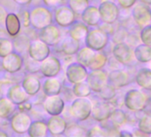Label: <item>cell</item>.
<instances>
[{
    "label": "cell",
    "mask_w": 151,
    "mask_h": 137,
    "mask_svg": "<svg viewBox=\"0 0 151 137\" xmlns=\"http://www.w3.org/2000/svg\"><path fill=\"white\" fill-rule=\"evenodd\" d=\"M93 107L92 101L87 97H77L69 107V114L76 120L85 121L91 117Z\"/></svg>",
    "instance_id": "1"
},
{
    "label": "cell",
    "mask_w": 151,
    "mask_h": 137,
    "mask_svg": "<svg viewBox=\"0 0 151 137\" xmlns=\"http://www.w3.org/2000/svg\"><path fill=\"white\" fill-rule=\"evenodd\" d=\"M149 97L141 90L131 89L126 92L124 99L125 107L132 112L143 111Z\"/></svg>",
    "instance_id": "2"
},
{
    "label": "cell",
    "mask_w": 151,
    "mask_h": 137,
    "mask_svg": "<svg viewBox=\"0 0 151 137\" xmlns=\"http://www.w3.org/2000/svg\"><path fill=\"white\" fill-rule=\"evenodd\" d=\"M52 23V12L45 6H37L30 12V24L37 30H41Z\"/></svg>",
    "instance_id": "3"
},
{
    "label": "cell",
    "mask_w": 151,
    "mask_h": 137,
    "mask_svg": "<svg viewBox=\"0 0 151 137\" xmlns=\"http://www.w3.org/2000/svg\"><path fill=\"white\" fill-rule=\"evenodd\" d=\"M109 42V35L101 28L90 30L86 38L85 39L86 45L93 49L96 52L103 50Z\"/></svg>",
    "instance_id": "4"
},
{
    "label": "cell",
    "mask_w": 151,
    "mask_h": 137,
    "mask_svg": "<svg viewBox=\"0 0 151 137\" xmlns=\"http://www.w3.org/2000/svg\"><path fill=\"white\" fill-rule=\"evenodd\" d=\"M65 74H66L67 80L70 84L74 85L86 81L89 72L86 66L77 61V62H72L68 65Z\"/></svg>",
    "instance_id": "5"
},
{
    "label": "cell",
    "mask_w": 151,
    "mask_h": 137,
    "mask_svg": "<svg viewBox=\"0 0 151 137\" xmlns=\"http://www.w3.org/2000/svg\"><path fill=\"white\" fill-rule=\"evenodd\" d=\"M76 14L69 6H60L54 10V21L60 27L68 28L76 22Z\"/></svg>",
    "instance_id": "6"
},
{
    "label": "cell",
    "mask_w": 151,
    "mask_h": 137,
    "mask_svg": "<svg viewBox=\"0 0 151 137\" xmlns=\"http://www.w3.org/2000/svg\"><path fill=\"white\" fill-rule=\"evenodd\" d=\"M86 82L92 91L100 93L109 84V75L102 70H94L89 72Z\"/></svg>",
    "instance_id": "7"
},
{
    "label": "cell",
    "mask_w": 151,
    "mask_h": 137,
    "mask_svg": "<svg viewBox=\"0 0 151 137\" xmlns=\"http://www.w3.org/2000/svg\"><path fill=\"white\" fill-rule=\"evenodd\" d=\"M132 19L137 26L143 28L151 24V8L145 4L136 5L132 11Z\"/></svg>",
    "instance_id": "8"
},
{
    "label": "cell",
    "mask_w": 151,
    "mask_h": 137,
    "mask_svg": "<svg viewBox=\"0 0 151 137\" xmlns=\"http://www.w3.org/2000/svg\"><path fill=\"white\" fill-rule=\"evenodd\" d=\"M115 109V105L110 101L102 100V102H96L93 104L91 117L96 121L103 122L109 119V117Z\"/></svg>",
    "instance_id": "9"
},
{
    "label": "cell",
    "mask_w": 151,
    "mask_h": 137,
    "mask_svg": "<svg viewBox=\"0 0 151 137\" xmlns=\"http://www.w3.org/2000/svg\"><path fill=\"white\" fill-rule=\"evenodd\" d=\"M101 17V22L107 23H115L120 14L118 6L113 1H102L98 6Z\"/></svg>",
    "instance_id": "10"
},
{
    "label": "cell",
    "mask_w": 151,
    "mask_h": 137,
    "mask_svg": "<svg viewBox=\"0 0 151 137\" xmlns=\"http://www.w3.org/2000/svg\"><path fill=\"white\" fill-rule=\"evenodd\" d=\"M113 57L122 65H129L134 58L132 48L125 42L116 44L112 49Z\"/></svg>",
    "instance_id": "11"
},
{
    "label": "cell",
    "mask_w": 151,
    "mask_h": 137,
    "mask_svg": "<svg viewBox=\"0 0 151 137\" xmlns=\"http://www.w3.org/2000/svg\"><path fill=\"white\" fill-rule=\"evenodd\" d=\"M50 45H48L45 42L39 39H35L30 43L29 48V55L37 61H43L45 59H46L51 53Z\"/></svg>",
    "instance_id": "12"
},
{
    "label": "cell",
    "mask_w": 151,
    "mask_h": 137,
    "mask_svg": "<svg viewBox=\"0 0 151 137\" xmlns=\"http://www.w3.org/2000/svg\"><path fill=\"white\" fill-rule=\"evenodd\" d=\"M61 70L60 61L55 56H48L40 63V72L45 78H52L59 75Z\"/></svg>",
    "instance_id": "13"
},
{
    "label": "cell",
    "mask_w": 151,
    "mask_h": 137,
    "mask_svg": "<svg viewBox=\"0 0 151 137\" xmlns=\"http://www.w3.org/2000/svg\"><path fill=\"white\" fill-rule=\"evenodd\" d=\"M39 38L50 46L57 45L61 40L60 30L58 28V26L51 24L40 30Z\"/></svg>",
    "instance_id": "14"
},
{
    "label": "cell",
    "mask_w": 151,
    "mask_h": 137,
    "mask_svg": "<svg viewBox=\"0 0 151 137\" xmlns=\"http://www.w3.org/2000/svg\"><path fill=\"white\" fill-rule=\"evenodd\" d=\"M65 102L59 94L47 96L44 102V109L45 112L50 116L60 115L63 112Z\"/></svg>",
    "instance_id": "15"
},
{
    "label": "cell",
    "mask_w": 151,
    "mask_h": 137,
    "mask_svg": "<svg viewBox=\"0 0 151 137\" xmlns=\"http://www.w3.org/2000/svg\"><path fill=\"white\" fill-rule=\"evenodd\" d=\"M32 119L27 113L20 112L12 118L11 127L17 133H24L29 131Z\"/></svg>",
    "instance_id": "16"
},
{
    "label": "cell",
    "mask_w": 151,
    "mask_h": 137,
    "mask_svg": "<svg viewBox=\"0 0 151 137\" xmlns=\"http://www.w3.org/2000/svg\"><path fill=\"white\" fill-rule=\"evenodd\" d=\"M2 66L6 71L9 73H16L23 66V59L19 53L13 52L3 58Z\"/></svg>",
    "instance_id": "17"
},
{
    "label": "cell",
    "mask_w": 151,
    "mask_h": 137,
    "mask_svg": "<svg viewBox=\"0 0 151 137\" xmlns=\"http://www.w3.org/2000/svg\"><path fill=\"white\" fill-rule=\"evenodd\" d=\"M109 83L115 87L116 89L122 88L129 85L130 75L124 70L116 68L109 74Z\"/></svg>",
    "instance_id": "18"
},
{
    "label": "cell",
    "mask_w": 151,
    "mask_h": 137,
    "mask_svg": "<svg viewBox=\"0 0 151 137\" xmlns=\"http://www.w3.org/2000/svg\"><path fill=\"white\" fill-rule=\"evenodd\" d=\"M82 21L90 27L99 26L101 22L99 7L94 6H89L81 14Z\"/></svg>",
    "instance_id": "19"
},
{
    "label": "cell",
    "mask_w": 151,
    "mask_h": 137,
    "mask_svg": "<svg viewBox=\"0 0 151 137\" xmlns=\"http://www.w3.org/2000/svg\"><path fill=\"white\" fill-rule=\"evenodd\" d=\"M47 126L51 134L61 135V134H64L66 128L68 126V124L64 118L60 117V115H57V116H52L48 119Z\"/></svg>",
    "instance_id": "20"
},
{
    "label": "cell",
    "mask_w": 151,
    "mask_h": 137,
    "mask_svg": "<svg viewBox=\"0 0 151 137\" xmlns=\"http://www.w3.org/2000/svg\"><path fill=\"white\" fill-rule=\"evenodd\" d=\"M6 95L15 105L18 106L27 102L29 96L25 91V89L23 88V87L20 85H15L11 87Z\"/></svg>",
    "instance_id": "21"
},
{
    "label": "cell",
    "mask_w": 151,
    "mask_h": 137,
    "mask_svg": "<svg viewBox=\"0 0 151 137\" xmlns=\"http://www.w3.org/2000/svg\"><path fill=\"white\" fill-rule=\"evenodd\" d=\"M59 45H60V51L63 53L65 55H74L81 48L80 41L74 39L70 36L61 39L60 42L59 43Z\"/></svg>",
    "instance_id": "22"
},
{
    "label": "cell",
    "mask_w": 151,
    "mask_h": 137,
    "mask_svg": "<svg viewBox=\"0 0 151 137\" xmlns=\"http://www.w3.org/2000/svg\"><path fill=\"white\" fill-rule=\"evenodd\" d=\"M89 26L86 25L84 22H74L68 30V35L78 41L85 40L89 33Z\"/></svg>",
    "instance_id": "23"
},
{
    "label": "cell",
    "mask_w": 151,
    "mask_h": 137,
    "mask_svg": "<svg viewBox=\"0 0 151 137\" xmlns=\"http://www.w3.org/2000/svg\"><path fill=\"white\" fill-rule=\"evenodd\" d=\"M135 82L144 90H151V70L149 68H141L137 71Z\"/></svg>",
    "instance_id": "24"
},
{
    "label": "cell",
    "mask_w": 151,
    "mask_h": 137,
    "mask_svg": "<svg viewBox=\"0 0 151 137\" xmlns=\"http://www.w3.org/2000/svg\"><path fill=\"white\" fill-rule=\"evenodd\" d=\"M43 92L46 96L57 95L61 92V83L55 77L47 78L43 84Z\"/></svg>",
    "instance_id": "25"
},
{
    "label": "cell",
    "mask_w": 151,
    "mask_h": 137,
    "mask_svg": "<svg viewBox=\"0 0 151 137\" xmlns=\"http://www.w3.org/2000/svg\"><path fill=\"white\" fill-rule=\"evenodd\" d=\"M22 86L29 96L36 95L41 89V82L34 75L26 76L22 81Z\"/></svg>",
    "instance_id": "26"
},
{
    "label": "cell",
    "mask_w": 151,
    "mask_h": 137,
    "mask_svg": "<svg viewBox=\"0 0 151 137\" xmlns=\"http://www.w3.org/2000/svg\"><path fill=\"white\" fill-rule=\"evenodd\" d=\"M95 54H96V51H94L93 49L86 45V46L80 48L78 50V52L76 53V60H77L78 62L81 63L82 65H84L87 68L90 66Z\"/></svg>",
    "instance_id": "27"
},
{
    "label": "cell",
    "mask_w": 151,
    "mask_h": 137,
    "mask_svg": "<svg viewBox=\"0 0 151 137\" xmlns=\"http://www.w3.org/2000/svg\"><path fill=\"white\" fill-rule=\"evenodd\" d=\"M134 58L140 63H147L151 61V46L139 44L133 49Z\"/></svg>",
    "instance_id": "28"
},
{
    "label": "cell",
    "mask_w": 151,
    "mask_h": 137,
    "mask_svg": "<svg viewBox=\"0 0 151 137\" xmlns=\"http://www.w3.org/2000/svg\"><path fill=\"white\" fill-rule=\"evenodd\" d=\"M21 20L15 14H8L6 21V30L7 33L12 36H17L21 30Z\"/></svg>",
    "instance_id": "29"
},
{
    "label": "cell",
    "mask_w": 151,
    "mask_h": 137,
    "mask_svg": "<svg viewBox=\"0 0 151 137\" xmlns=\"http://www.w3.org/2000/svg\"><path fill=\"white\" fill-rule=\"evenodd\" d=\"M48 132L47 123L42 120H37L31 123L28 133L31 137H44L47 135Z\"/></svg>",
    "instance_id": "30"
},
{
    "label": "cell",
    "mask_w": 151,
    "mask_h": 137,
    "mask_svg": "<svg viewBox=\"0 0 151 137\" xmlns=\"http://www.w3.org/2000/svg\"><path fill=\"white\" fill-rule=\"evenodd\" d=\"M15 104L8 98H1L0 99V118H9L12 117L15 110Z\"/></svg>",
    "instance_id": "31"
},
{
    "label": "cell",
    "mask_w": 151,
    "mask_h": 137,
    "mask_svg": "<svg viewBox=\"0 0 151 137\" xmlns=\"http://www.w3.org/2000/svg\"><path fill=\"white\" fill-rule=\"evenodd\" d=\"M109 121L116 128L118 129L127 122V115L123 110L115 109L109 117Z\"/></svg>",
    "instance_id": "32"
},
{
    "label": "cell",
    "mask_w": 151,
    "mask_h": 137,
    "mask_svg": "<svg viewBox=\"0 0 151 137\" xmlns=\"http://www.w3.org/2000/svg\"><path fill=\"white\" fill-rule=\"evenodd\" d=\"M72 92L73 94L77 97H88L92 94V89L87 84V82H80L74 84L72 87Z\"/></svg>",
    "instance_id": "33"
},
{
    "label": "cell",
    "mask_w": 151,
    "mask_h": 137,
    "mask_svg": "<svg viewBox=\"0 0 151 137\" xmlns=\"http://www.w3.org/2000/svg\"><path fill=\"white\" fill-rule=\"evenodd\" d=\"M30 43L31 42H30L29 37L22 34V35L16 37V38L14 41V49L17 53H22L29 51Z\"/></svg>",
    "instance_id": "34"
},
{
    "label": "cell",
    "mask_w": 151,
    "mask_h": 137,
    "mask_svg": "<svg viewBox=\"0 0 151 137\" xmlns=\"http://www.w3.org/2000/svg\"><path fill=\"white\" fill-rule=\"evenodd\" d=\"M108 61H109V59H108L107 54L99 51L98 53H96L93 61L91 62V64L88 68H91V71L102 70V68L106 66Z\"/></svg>",
    "instance_id": "35"
},
{
    "label": "cell",
    "mask_w": 151,
    "mask_h": 137,
    "mask_svg": "<svg viewBox=\"0 0 151 137\" xmlns=\"http://www.w3.org/2000/svg\"><path fill=\"white\" fill-rule=\"evenodd\" d=\"M86 129L78 124H71L68 125L66 128L64 134L68 137H79V136H86Z\"/></svg>",
    "instance_id": "36"
},
{
    "label": "cell",
    "mask_w": 151,
    "mask_h": 137,
    "mask_svg": "<svg viewBox=\"0 0 151 137\" xmlns=\"http://www.w3.org/2000/svg\"><path fill=\"white\" fill-rule=\"evenodd\" d=\"M89 0H68L69 7L77 14H82L89 6Z\"/></svg>",
    "instance_id": "37"
},
{
    "label": "cell",
    "mask_w": 151,
    "mask_h": 137,
    "mask_svg": "<svg viewBox=\"0 0 151 137\" xmlns=\"http://www.w3.org/2000/svg\"><path fill=\"white\" fill-rule=\"evenodd\" d=\"M138 129L146 135H151V116L145 115L138 121Z\"/></svg>",
    "instance_id": "38"
},
{
    "label": "cell",
    "mask_w": 151,
    "mask_h": 137,
    "mask_svg": "<svg viewBox=\"0 0 151 137\" xmlns=\"http://www.w3.org/2000/svg\"><path fill=\"white\" fill-rule=\"evenodd\" d=\"M14 46L11 40L6 37H0V57L4 58L9 53H13Z\"/></svg>",
    "instance_id": "39"
},
{
    "label": "cell",
    "mask_w": 151,
    "mask_h": 137,
    "mask_svg": "<svg viewBox=\"0 0 151 137\" xmlns=\"http://www.w3.org/2000/svg\"><path fill=\"white\" fill-rule=\"evenodd\" d=\"M99 94H100V97H101V100H104V101H112L113 99H115V97L116 95V88L109 83L99 93Z\"/></svg>",
    "instance_id": "40"
},
{
    "label": "cell",
    "mask_w": 151,
    "mask_h": 137,
    "mask_svg": "<svg viewBox=\"0 0 151 137\" xmlns=\"http://www.w3.org/2000/svg\"><path fill=\"white\" fill-rule=\"evenodd\" d=\"M128 35H129L128 30L126 28L123 27V26H119L116 30V31L114 32V34L112 35V41L115 44L125 42Z\"/></svg>",
    "instance_id": "41"
},
{
    "label": "cell",
    "mask_w": 151,
    "mask_h": 137,
    "mask_svg": "<svg viewBox=\"0 0 151 137\" xmlns=\"http://www.w3.org/2000/svg\"><path fill=\"white\" fill-rule=\"evenodd\" d=\"M40 61H37L34 59H32L30 56L25 61V68L26 71L29 73H37L40 71Z\"/></svg>",
    "instance_id": "42"
},
{
    "label": "cell",
    "mask_w": 151,
    "mask_h": 137,
    "mask_svg": "<svg viewBox=\"0 0 151 137\" xmlns=\"http://www.w3.org/2000/svg\"><path fill=\"white\" fill-rule=\"evenodd\" d=\"M139 37L141 43L151 46V24L141 28Z\"/></svg>",
    "instance_id": "43"
},
{
    "label": "cell",
    "mask_w": 151,
    "mask_h": 137,
    "mask_svg": "<svg viewBox=\"0 0 151 137\" xmlns=\"http://www.w3.org/2000/svg\"><path fill=\"white\" fill-rule=\"evenodd\" d=\"M108 134L109 133L108 132H106V129L100 125H93L88 130L86 133V135L90 137H104Z\"/></svg>",
    "instance_id": "44"
},
{
    "label": "cell",
    "mask_w": 151,
    "mask_h": 137,
    "mask_svg": "<svg viewBox=\"0 0 151 137\" xmlns=\"http://www.w3.org/2000/svg\"><path fill=\"white\" fill-rule=\"evenodd\" d=\"M139 42H141L140 37L139 38V37L136 34H130V33H129L126 40H125V43L127 45H129L132 48V47L135 48L138 45H139Z\"/></svg>",
    "instance_id": "45"
},
{
    "label": "cell",
    "mask_w": 151,
    "mask_h": 137,
    "mask_svg": "<svg viewBox=\"0 0 151 137\" xmlns=\"http://www.w3.org/2000/svg\"><path fill=\"white\" fill-rule=\"evenodd\" d=\"M7 14H8L6 13L5 8L2 6H0V30H5Z\"/></svg>",
    "instance_id": "46"
},
{
    "label": "cell",
    "mask_w": 151,
    "mask_h": 137,
    "mask_svg": "<svg viewBox=\"0 0 151 137\" xmlns=\"http://www.w3.org/2000/svg\"><path fill=\"white\" fill-rule=\"evenodd\" d=\"M119 6L124 9H129L135 6L137 0H116Z\"/></svg>",
    "instance_id": "47"
},
{
    "label": "cell",
    "mask_w": 151,
    "mask_h": 137,
    "mask_svg": "<svg viewBox=\"0 0 151 137\" xmlns=\"http://www.w3.org/2000/svg\"><path fill=\"white\" fill-rule=\"evenodd\" d=\"M99 28L103 30L109 35H113L114 32L116 31V30L117 29V28L116 29L114 28V23H107V22H103L102 24H101Z\"/></svg>",
    "instance_id": "48"
},
{
    "label": "cell",
    "mask_w": 151,
    "mask_h": 137,
    "mask_svg": "<svg viewBox=\"0 0 151 137\" xmlns=\"http://www.w3.org/2000/svg\"><path fill=\"white\" fill-rule=\"evenodd\" d=\"M63 0H43L44 4L48 8H56L60 6H61Z\"/></svg>",
    "instance_id": "49"
},
{
    "label": "cell",
    "mask_w": 151,
    "mask_h": 137,
    "mask_svg": "<svg viewBox=\"0 0 151 137\" xmlns=\"http://www.w3.org/2000/svg\"><path fill=\"white\" fill-rule=\"evenodd\" d=\"M21 22L22 23V25L24 27H29L30 24V13L27 12V11H24L22 15H21Z\"/></svg>",
    "instance_id": "50"
},
{
    "label": "cell",
    "mask_w": 151,
    "mask_h": 137,
    "mask_svg": "<svg viewBox=\"0 0 151 137\" xmlns=\"http://www.w3.org/2000/svg\"><path fill=\"white\" fill-rule=\"evenodd\" d=\"M143 112L145 113V115H148V116H151V98L148 99V102L143 110Z\"/></svg>",
    "instance_id": "51"
},
{
    "label": "cell",
    "mask_w": 151,
    "mask_h": 137,
    "mask_svg": "<svg viewBox=\"0 0 151 137\" xmlns=\"http://www.w3.org/2000/svg\"><path fill=\"white\" fill-rule=\"evenodd\" d=\"M14 1L18 4V5H21V6H26V5H29L32 0H14Z\"/></svg>",
    "instance_id": "52"
},
{
    "label": "cell",
    "mask_w": 151,
    "mask_h": 137,
    "mask_svg": "<svg viewBox=\"0 0 151 137\" xmlns=\"http://www.w3.org/2000/svg\"><path fill=\"white\" fill-rule=\"evenodd\" d=\"M119 135H120V136H133V134H132V133L127 132V131H125V130L121 131V132L119 133Z\"/></svg>",
    "instance_id": "53"
},
{
    "label": "cell",
    "mask_w": 151,
    "mask_h": 137,
    "mask_svg": "<svg viewBox=\"0 0 151 137\" xmlns=\"http://www.w3.org/2000/svg\"><path fill=\"white\" fill-rule=\"evenodd\" d=\"M139 2L147 6H151V0H139Z\"/></svg>",
    "instance_id": "54"
},
{
    "label": "cell",
    "mask_w": 151,
    "mask_h": 137,
    "mask_svg": "<svg viewBox=\"0 0 151 137\" xmlns=\"http://www.w3.org/2000/svg\"><path fill=\"white\" fill-rule=\"evenodd\" d=\"M0 136H7V134L5 132H2L1 130H0Z\"/></svg>",
    "instance_id": "55"
},
{
    "label": "cell",
    "mask_w": 151,
    "mask_h": 137,
    "mask_svg": "<svg viewBox=\"0 0 151 137\" xmlns=\"http://www.w3.org/2000/svg\"><path fill=\"white\" fill-rule=\"evenodd\" d=\"M149 68L151 70V61H150V65H149Z\"/></svg>",
    "instance_id": "56"
}]
</instances>
